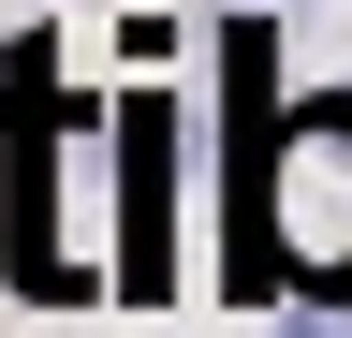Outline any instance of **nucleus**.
<instances>
[{
  "label": "nucleus",
  "instance_id": "1",
  "mask_svg": "<svg viewBox=\"0 0 352 338\" xmlns=\"http://www.w3.org/2000/svg\"><path fill=\"white\" fill-rule=\"evenodd\" d=\"M235 294H352V89H308L250 133V191H235Z\"/></svg>",
  "mask_w": 352,
  "mask_h": 338
},
{
  "label": "nucleus",
  "instance_id": "2",
  "mask_svg": "<svg viewBox=\"0 0 352 338\" xmlns=\"http://www.w3.org/2000/svg\"><path fill=\"white\" fill-rule=\"evenodd\" d=\"M264 338H352V294H279V324Z\"/></svg>",
  "mask_w": 352,
  "mask_h": 338
}]
</instances>
